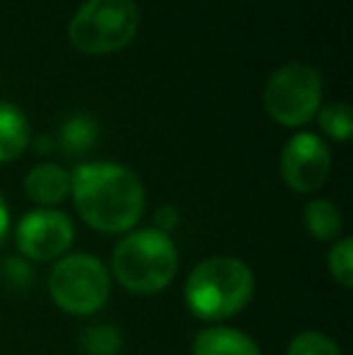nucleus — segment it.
I'll return each mask as SVG.
<instances>
[{
  "label": "nucleus",
  "mask_w": 353,
  "mask_h": 355,
  "mask_svg": "<svg viewBox=\"0 0 353 355\" xmlns=\"http://www.w3.org/2000/svg\"><path fill=\"white\" fill-rule=\"evenodd\" d=\"M71 193L89 227L109 234L133 230L146 208L141 179L117 162L78 164L71 174Z\"/></svg>",
  "instance_id": "f257e3e1"
},
{
  "label": "nucleus",
  "mask_w": 353,
  "mask_h": 355,
  "mask_svg": "<svg viewBox=\"0 0 353 355\" xmlns=\"http://www.w3.org/2000/svg\"><path fill=\"white\" fill-rule=\"evenodd\" d=\"M255 295V273L235 257H211L201 261L187 278L184 297L193 317L221 322L235 317Z\"/></svg>",
  "instance_id": "f03ea898"
},
{
  "label": "nucleus",
  "mask_w": 353,
  "mask_h": 355,
  "mask_svg": "<svg viewBox=\"0 0 353 355\" xmlns=\"http://www.w3.org/2000/svg\"><path fill=\"white\" fill-rule=\"evenodd\" d=\"M112 271L117 281L136 295H155L175 281L179 254L170 234L155 227L128 232L114 247Z\"/></svg>",
  "instance_id": "7ed1b4c3"
},
{
  "label": "nucleus",
  "mask_w": 353,
  "mask_h": 355,
  "mask_svg": "<svg viewBox=\"0 0 353 355\" xmlns=\"http://www.w3.org/2000/svg\"><path fill=\"white\" fill-rule=\"evenodd\" d=\"M138 29L136 0H87L73 15L68 37L78 51L102 56L123 49Z\"/></svg>",
  "instance_id": "20e7f679"
},
{
  "label": "nucleus",
  "mask_w": 353,
  "mask_h": 355,
  "mask_svg": "<svg viewBox=\"0 0 353 355\" xmlns=\"http://www.w3.org/2000/svg\"><path fill=\"white\" fill-rule=\"evenodd\" d=\"M51 300L68 314H94L107 304L112 293L109 271L92 254H71L56 261L49 273Z\"/></svg>",
  "instance_id": "39448f33"
},
{
  "label": "nucleus",
  "mask_w": 353,
  "mask_h": 355,
  "mask_svg": "<svg viewBox=\"0 0 353 355\" xmlns=\"http://www.w3.org/2000/svg\"><path fill=\"white\" fill-rule=\"evenodd\" d=\"M322 102V78L312 66L286 63L268 78L264 89V107L273 121L283 126H302Z\"/></svg>",
  "instance_id": "423d86ee"
},
{
  "label": "nucleus",
  "mask_w": 353,
  "mask_h": 355,
  "mask_svg": "<svg viewBox=\"0 0 353 355\" xmlns=\"http://www.w3.org/2000/svg\"><path fill=\"white\" fill-rule=\"evenodd\" d=\"M76 227L71 218L61 211L39 208L27 213L17 225L15 242L24 259L32 261H53L71 249Z\"/></svg>",
  "instance_id": "0eeeda50"
},
{
  "label": "nucleus",
  "mask_w": 353,
  "mask_h": 355,
  "mask_svg": "<svg viewBox=\"0 0 353 355\" xmlns=\"http://www.w3.org/2000/svg\"><path fill=\"white\" fill-rule=\"evenodd\" d=\"M332 172L329 148L315 133H298L281 153L283 182L298 193H312L327 182Z\"/></svg>",
  "instance_id": "6e6552de"
},
{
  "label": "nucleus",
  "mask_w": 353,
  "mask_h": 355,
  "mask_svg": "<svg viewBox=\"0 0 353 355\" xmlns=\"http://www.w3.org/2000/svg\"><path fill=\"white\" fill-rule=\"evenodd\" d=\"M24 191L34 203L44 208H51L63 203V198L71 193V174L61 164L44 162L29 169L24 179Z\"/></svg>",
  "instance_id": "1a4fd4ad"
},
{
  "label": "nucleus",
  "mask_w": 353,
  "mask_h": 355,
  "mask_svg": "<svg viewBox=\"0 0 353 355\" xmlns=\"http://www.w3.org/2000/svg\"><path fill=\"white\" fill-rule=\"evenodd\" d=\"M193 355H261V351L247 334L227 327H213L196 336Z\"/></svg>",
  "instance_id": "9d476101"
},
{
  "label": "nucleus",
  "mask_w": 353,
  "mask_h": 355,
  "mask_svg": "<svg viewBox=\"0 0 353 355\" xmlns=\"http://www.w3.org/2000/svg\"><path fill=\"white\" fill-rule=\"evenodd\" d=\"M29 143V123L15 104L0 102V162L19 157Z\"/></svg>",
  "instance_id": "9b49d317"
},
{
  "label": "nucleus",
  "mask_w": 353,
  "mask_h": 355,
  "mask_svg": "<svg viewBox=\"0 0 353 355\" xmlns=\"http://www.w3.org/2000/svg\"><path fill=\"white\" fill-rule=\"evenodd\" d=\"M302 220H305L310 237H315L317 242H334L341 234V227H344L339 208L327 198H315V201L307 203Z\"/></svg>",
  "instance_id": "f8f14e48"
},
{
  "label": "nucleus",
  "mask_w": 353,
  "mask_h": 355,
  "mask_svg": "<svg viewBox=\"0 0 353 355\" xmlns=\"http://www.w3.org/2000/svg\"><path fill=\"white\" fill-rule=\"evenodd\" d=\"M94 141H97V126H94V121L89 116H85V114L68 119L61 128V136H58V143H61L63 153L73 155V157L89 153Z\"/></svg>",
  "instance_id": "ddd939ff"
},
{
  "label": "nucleus",
  "mask_w": 353,
  "mask_h": 355,
  "mask_svg": "<svg viewBox=\"0 0 353 355\" xmlns=\"http://www.w3.org/2000/svg\"><path fill=\"white\" fill-rule=\"evenodd\" d=\"M317 114H320V126L327 136H332L334 141H349L353 133V116L349 104L346 102L327 104Z\"/></svg>",
  "instance_id": "4468645a"
},
{
  "label": "nucleus",
  "mask_w": 353,
  "mask_h": 355,
  "mask_svg": "<svg viewBox=\"0 0 353 355\" xmlns=\"http://www.w3.org/2000/svg\"><path fill=\"white\" fill-rule=\"evenodd\" d=\"M87 355H117L121 351V334L112 324H94L80 338Z\"/></svg>",
  "instance_id": "2eb2a0df"
},
{
  "label": "nucleus",
  "mask_w": 353,
  "mask_h": 355,
  "mask_svg": "<svg viewBox=\"0 0 353 355\" xmlns=\"http://www.w3.org/2000/svg\"><path fill=\"white\" fill-rule=\"evenodd\" d=\"M286 355H341V348L327 334L302 331L288 343Z\"/></svg>",
  "instance_id": "dca6fc26"
},
{
  "label": "nucleus",
  "mask_w": 353,
  "mask_h": 355,
  "mask_svg": "<svg viewBox=\"0 0 353 355\" xmlns=\"http://www.w3.org/2000/svg\"><path fill=\"white\" fill-rule=\"evenodd\" d=\"M329 273L341 288H351L353 285V239L344 237L339 242H334L329 252Z\"/></svg>",
  "instance_id": "f3484780"
},
{
  "label": "nucleus",
  "mask_w": 353,
  "mask_h": 355,
  "mask_svg": "<svg viewBox=\"0 0 353 355\" xmlns=\"http://www.w3.org/2000/svg\"><path fill=\"white\" fill-rule=\"evenodd\" d=\"M5 281L15 288H29L34 281V271L27 259H8L5 261Z\"/></svg>",
  "instance_id": "a211bd4d"
},
{
  "label": "nucleus",
  "mask_w": 353,
  "mask_h": 355,
  "mask_svg": "<svg viewBox=\"0 0 353 355\" xmlns=\"http://www.w3.org/2000/svg\"><path fill=\"white\" fill-rule=\"evenodd\" d=\"M177 223H179V215L172 206H162L155 213V230H160V232L170 234V230H175Z\"/></svg>",
  "instance_id": "6ab92c4d"
},
{
  "label": "nucleus",
  "mask_w": 353,
  "mask_h": 355,
  "mask_svg": "<svg viewBox=\"0 0 353 355\" xmlns=\"http://www.w3.org/2000/svg\"><path fill=\"white\" fill-rule=\"evenodd\" d=\"M8 230H10V213H8V206H5L3 196H0V244L8 237Z\"/></svg>",
  "instance_id": "aec40b11"
}]
</instances>
